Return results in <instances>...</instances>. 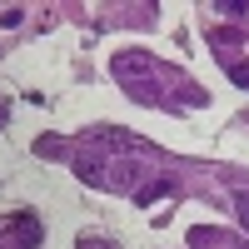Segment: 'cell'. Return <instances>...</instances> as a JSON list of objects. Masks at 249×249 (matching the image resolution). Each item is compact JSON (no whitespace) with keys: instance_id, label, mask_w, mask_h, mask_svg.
Returning a JSON list of instances; mask_svg holds the SVG:
<instances>
[{"instance_id":"1","label":"cell","mask_w":249,"mask_h":249,"mask_svg":"<svg viewBox=\"0 0 249 249\" xmlns=\"http://www.w3.org/2000/svg\"><path fill=\"white\" fill-rule=\"evenodd\" d=\"M234 204H239V224H244V230H249V195H239Z\"/></svg>"},{"instance_id":"2","label":"cell","mask_w":249,"mask_h":249,"mask_svg":"<svg viewBox=\"0 0 249 249\" xmlns=\"http://www.w3.org/2000/svg\"><path fill=\"white\" fill-rule=\"evenodd\" d=\"M80 249H115V244H110V239H85Z\"/></svg>"}]
</instances>
